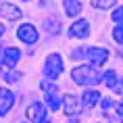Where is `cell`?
I'll return each mask as SVG.
<instances>
[{
    "mask_svg": "<svg viewBox=\"0 0 123 123\" xmlns=\"http://www.w3.org/2000/svg\"><path fill=\"white\" fill-rule=\"evenodd\" d=\"M111 90H113V92H117V94H121V96H123V77H121V79H117V84L113 86Z\"/></svg>",
    "mask_w": 123,
    "mask_h": 123,
    "instance_id": "19",
    "label": "cell"
},
{
    "mask_svg": "<svg viewBox=\"0 0 123 123\" xmlns=\"http://www.w3.org/2000/svg\"><path fill=\"white\" fill-rule=\"evenodd\" d=\"M111 104H113V100H111V98H104L102 100V109H111Z\"/></svg>",
    "mask_w": 123,
    "mask_h": 123,
    "instance_id": "22",
    "label": "cell"
},
{
    "mask_svg": "<svg viewBox=\"0 0 123 123\" xmlns=\"http://www.w3.org/2000/svg\"><path fill=\"white\" fill-rule=\"evenodd\" d=\"M63 6H65V13L69 15V17H77L79 11H81L79 0H65V2H63Z\"/></svg>",
    "mask_w": 123,
    "mask_h": 123,
    "instance_id": "12",
    "label": "cell"
},
{
    "mask_svg": "<svg viewBox=\"0 0 123 123\" xmlns=\"http://www.w3.org/2000/svg\"><path fill=\"white\" fill-rule=\"evenodd\" d=\"M44 73L48 75L50 79H56L61 73H63V58L58 52L50 54V56L46 58V65H44Z\"/></svg>",
    "mask_w": 123,
    "mask_h": 123,
    "instance_id": "2",
    "label": "cell"
},
{
    "mask_svg": "<svg viewBox=\"0 0 123 123\" xmlns=\"http://www.w3.org/2000/svg\"><path fill=\"white\" fill-rule=\"evenodd\" d=\"M63 106H65V113H67V115H77L79 100L75 96H71V94H67V96L63 98Z\"/></svg>",
    "mask_w": 123,
    "mask_h": 123,
    "instance_id": "10",
    "label": "cell"
},
{
    "mask_svg": "<svg viewBox=\"0 0 123 123\" xmlns=\"http://www.w3.org/2000/svg\"><path fill=\"white\" fill-rule=\"evenodd\" d=\"M117 4V0H92L94 8H113Z\"/></svg>",
    "mask_w": 123,
    "mask_h": 123,
    "instance_id": "15",
    "label": "cell"
},
{
    "mask_svg": "<svg viewBox=\"0 0 123 123\" xmlns=\"http://www.w3.org/2000/svg\"><path fill=\"white\" fill-rule=\"evenodd\" d=\"M113 36H115L117 44H123V25L121 23H117V27L113 29Z\"/></svg>",
    "mask_w": 123,
    "mask_h": 123,
    "instance_id": "17",
    "label": "cell"
},
{
    "mask_svg": "<svg viewBox=\"0 0 123 123\" xmlns=\"http://www.w3.org/2000/svg\"><path fill=\"white\" fill-rule=\"evenodd\" d=\"M27 119L31 123H44L46 119V109L42 102H31L27 106Z\"/></svg>",
    "mask_w": 123,
    "mask_h": 123,
    "instance_id": "4",
    "label": "cell"
},
{
    "mask_svg": "<svg viewBox=\"0 0 123 123\" xmlns=\"http://www.w3.org/2000/svg\"><path fill=\"white\" fill-rule=\"evenodd\" d=\"M25 2H29V0H25Z\"/></svg>",
    "mask_w": 123,
    "mask_h": 123,
    "instance_id": "25",
    "label": "cell"
},
{
    "mask_svg": "<svg viewBox=\"0 0 123 123\" xmlns=\"http://www.w3.org/2000/svg\"><path fill=\"white\" fill-rule=\"evenodd\" d=\"M86 56H88V61H92V65H96V67H100V65H104L106 61H109V50L106 48H90V50L86 52Z\"/></svg>",
    "mask_w": 123,
    "mask_h": 123,
    "instance_id": "5",
    "label": "cell"
},
{
    "mask_svg": "<svg viewBox=\"0 0 123 123\" xmlns=\"http://www.w3.org/2000/svg\"><path fill=\"white\" fill-rule=\"evenodd\" d=\"M2 33H4V27L0 25V38H2Z\"/></svg>",
    "mask_w": 123,
    "mask_h": 123,
    "instance_id": "23",
    "label": "cell"
},
{
    "mask_svg": "<svg viewBox=\"0 0 123 123\" xmlns=\"http://www.w3.org/2000/svg\"><path fill=\"white\" fill-rule=\"evenodd\" d=\"M2 54H4V56H2V61H4V65H6V67H15L17 63H19V58H21L19 48H15V46L6 48V50L2 52Z\"/></svg>",
    "mask_w": 123,
    "mask_h": 123,
    "instance_id": "9",
    "label": "cell"
},
{
    "mask_svg": "<svg viewBox=\"0 0 123 123\" xmlns=\"http://www.w3.org/2000/svg\"><path fill=\"white\" fill-rule=\"evenodd\" d=\"M69 123H79V121H77V119H71V121H69Z\"/></svg>",
    "mask_w": 123,
    "mask_h": 123,
    "instance_id": "24",
    "label": "cell"
},
{
    "mask_svg": "<svg viewBox=\"0 0 123 123\" xmlns=\"http://www.w3.org/2000/svg\"><path fill=\"white\" fill-rule=\"evenodd\" d=\"M0 15L4 17V19H11V21H17L23 17V11L21 8H17L15 4H8V2H4V4H0Z\"/></svg>",
    "mask_w": 123,
    "mask_h": 123,
    "instance_id": "8",
    "label": "cell"
},
{
    "mask_svg": "<svg viewBox=\"0 0 123 123\" xmlns=\"http://www.w3.org/2000/svg\"><path fill=\"white\" fill-rule=\"evenodd\" d=\"M71 77H73V81H75L77 86H96V84L102 81L100 71H96L94 67H88V65L75 67V69L71 71Z\"/></svg>",
    "mask_w": 123,
    "mask_h": 123,
    "instance_id": "1",
    "label": "cell"
},
{
    "mask_svg": "<svg viewBox=\"0 0 123 123\" xmlns=\"http://www.w3.org/2000/svg\"><path fill=\"white\" fill-rule=\"evenodd\" d=\"M17 79H19V73H6V75H4V81H6V84H15Z\"/></svg>",
    "mask_w": 123,
    "mask_h": 123,
    "instance_id": "20",
    "label": "cell"
},
{
    "mask_svg": "<svg viewBox=\"0 0 123 123\" xmlns=\"http://www.w3.org/2000/svg\"><path fill=\"white\" fill-rule=\"evenodd\" d=\"M15 104V94L6 88H0V115H6Z\"/></svg>",
    "mask_w": 123,
    "mask_h": 123,
    "instance_id": "6",
    "label": "cell"
},
{
    "mask_svg": "<svg viewBox=\"0 0 123 123\" xmlns=\"http://www.w3.org/2000/svg\"><path fill=\"white\" fill-rule=\"evenodd\" d=\"M46 102H48L50 111H58V106H61V98H58L56 92H46Z\"/></svg>",
    "mask_w": 123,
    "mask_h": 123,
    "instance_id": "13",
    "label": "cell"
},
{
    "mask_svg": "<svg viewBox=\"0 0 123 123\" xmlns=\"http://www.w3.org/2000/svg\"><path fill=\"white\" fill-rule=\"evenodd\" d=\"M42 90H46V92H56V86H54V79H42Z\"/></svg>",
    "mask_w": 123,
    "mask_h": 123,
    "instance_id": "16",
    "label": "cell"
},
{
    "mask_svg": "<svg viewBox=\"0 0 123 123\" xmlns=\"http://www.w3.org/2000/svg\"><path fill=\"white\" fill-rule=\"evenodd\" d=\"M111 17H113V21L121 23V21H123V6H119L117 11H113V15H111Z\"/></svg>",
    "mask_w": 123,
    "mask_h": 123,
    "instance_id": "18",
    "label": "cell"
},
{
    "mask_svg": "<svg viewBox=\"0 0 123 123\" xmlns=\"http://www.w3.org/2000/svg\"><path fill=\"white\" fill-rule=\"evenodd\" d=\"M117 79H119L117 71H113V69H111V71H106V73L102 75V84H104V86H109V88H113V86L117 84Z\"/></svg>",
    "mask_w": 123,
    "mask_h": 123,
    "instance_id": "14",
    "label": "cell"
},
{
    "mask_svg": "<svg viewBox=\"0 0 123 123\" xmlns=\"http://www.w3.org/2000/svg\"><path fill=\"white\" fill-rule=\"evenodd\" d=\"M69 36H73V38H79V40H84L90 36V25H88V21H75L71 25V29H69Z\"/></svg>",
    "mask_w": 123,
    "mask_h": 123,
    "instance_id": "7",
    "label": "cell"
},
{
    "mask_svg": "<svg viewBox=\"0 0 123 123\" xmlns=\"http://www.w3.org/2000/svg\"><path fill=\"white\" fill-rule=\"evenodd\" d=\"M17 38H19L21 42H25V44H36V42H38V31H36L33 25L23 23V25L17 29Z\"/></svg>",
    "mask_w": 123,
    "mask_h": 123,
    "instance_id": "3",
    "label": "cell"
},
{
    "mask_svg": "<svg viewBox=\"0 0 123 123\" xmlns=\"http://www.w3.org/2000/svg\"><path fill=\"white\" fill-rule=\"evenodd\" d=\"M117 115L123 117V100H119V102H117Z\"/></svg>",
    "mask_w": 123,
    "mask_h": 123,
    "instance_id": "21",
    "label": "cell"
},
{
    "mask_svg": "<svg viewBox=\"0 0 123 123\" xmlns=\"http://www.w3.org/2000/svg\"><path fill=\"white\" fill-rule=\"evenodd\" d=\"M98 100H100V92H96V90H88V92H84V96H81L84 109H92Z\"/></svg>",
    "mask_w": 123,
    "mask_h": 123,
    "instance_id": "11",
    "label": "cell"
}]
</instances>
